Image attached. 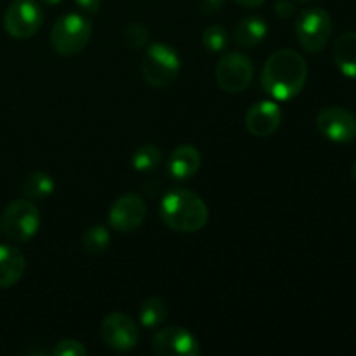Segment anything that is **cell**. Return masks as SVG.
Segmentation results:
<instances>
[{"instance_id":"6da1fadb","label":"cell","mask_w":356,"mask_h":356,"mask_svg":"<svg viewBox=\"0 0 356 356\" xmlns=\"http://www.w3.org/2000/svg\"><path fill=\"white\" fill-rule=\"evenodd\" d=\"M308 65L294 49H280L266 59L261 83L277 101L294 99L306 86Z\"/></svg>"},{"instance_id":"7a4b0ae2","label":"cell","mask_w":356,"mask_h":356,"mask_svg":"<svg viewBox=\"0 0 356 356\" xmlns=\"http://www.w3.org/2000/svg\"><path fill=\"white\" fill-rule=\"evenodd\" d=\"M160 218L167 228L177 233H197L207 225L209 207L197 193L176 188L160 202Z\"/></svg>"},{"instance_id":"3957f363","label":"cell","mask_w":356,"mask_h":356,"mask_svg":"<svg viewBox=\"0 0 356 356\" xmlns=\"http://www.w3.org/2000/svg\"><path fill=\"white\" fill-rule=\"evenodd\" d=\"M181 72V58L170 45L156 44L148 45L141 61L143 79L155 89H165L172 86Z\"/></svg>"},{"instance_id":"277c9868","label":"cell","mask_w":356,"mask_h":356,"mask_svg":"<svg viewBox=\"0 0 356 356\" xmlns=\"http://www.w3.org/2000/svg\"><path fill=\"white\" fill-rule=\"evenodd\" d=\"M92 24L83 14L70 13L59 17L51 30V45L59 56H76L87 47Z\"/></svg>"},{"instance_id":"5b68a950","label":"cell","mask_w":356,"mask_h":356,"mask_svg":"<svg viewBox=\"0 0 356 356\" xmlns=\"http://www.w3.org/2000/svg\"><path fill=\"white\" fill-rule=\"evenodd\" d=\"M296 35L305 51L322 52L332 35V17L322 7L302 9L296 19Z\"/></svg>"},{"instance_id":"8992f818","label":"cell","mask_w":356,"mask_h":356,"mask_svg":"<svg viewBox=\"0 0 356 356\" xmlns=\"http://www.w3.org/2000/svg\"><path fill=\"white\" fill-rule=\"evenodd\" d=\"M2 232L16 243H24L33 238L40 228V211L37 205L24 198L13 200L3 211Z\"/></svg>"},{"instance_id":"52a82bcc","label":"cell","mask_w":356,"mask_h":356,"mask_svg":"<svg viewBox=\"0 0 356 356\" xmlns=\"http://www.w3.org/2000/svg\"><path fill=\"white\" fill-rule=\"evenodd\" d=\"M254 79L252 59L238 51L222 56L216 66V82L219 89L228 94H240L250 86Z\"/></svg>"},{"instance_id":"ba28073f","label":"cell","mask_w":356,"mask_h":356,"mask_svg":"<svg viewBox=\"0 0 356 356\" xmlns=\"http://www.w3.org/2000/svg\"><path fill=\"white\" fill-rule=\"evenodd\" d=\"M44 13L35 0H14L3 14V28L17 40L31 38L42 26Z\"/></svg>"},{"instance_id":"9c48e42d","label":"cell","mask_w":356,"mask_h":356,"mask_svg":"<svg viewBox=\"0 0 356 356\" xmlns=\"http://www.w3.org/2000/svg\"><path fill=\"white\" fill-rule=\"evenodd\" d=\"M316 129L332 143L346 145L356 138V115L341 106H327L316 115Z\"/></svg>"},{"instance_id":"30bf717a","label":"cell","mask_w":356,"mask_h":356,"mask_svg":"<svg viewBox=\"0 0 356 356\" xmlns=\"http://www.w3.org/2000/svg\"><path fill=\"white\" fill-rule=\"evenodd\" d=\"M152 351L156 356H198L202 350L198 339L190 330L167 327L153 336Z\"/></svg>"},{"instance_id":"8fae6325","label":"cell","mask_w":356,"mask_h":356,"mask_svg":"<svg viewBox=\"0 0 356 356\" xmlns=\"http://www.w3.org/2000/svg\"><path fill=\"white\" fill-rule=\"evenodd\" d=\"M101 339L115 351H129L138 344L139 330L134 320L125 313H110L101 322Z\"/></svg>"},{"instance_id":"7c38bea8","label":"cell","mask_w":356,"mask_h":356,"mask_svg":"<svg viewBox=\"0 0 356 356\" xmlns=\"http://www.w3.org/2000/svg\"><path fill=\"white\" fill-rule=\"evenodd\" d=\"M146 218V204L139 195L127 193L118 197L108 212V222L118 233H132Z\"/></svg>"},{"instance_id":"4fadbf2b","label":"cell","mask_w":356,"mask_h":356,"mask_svg":"<svg viewBox=\"0 0 356 356\" xmlns=\"http://www.w3.org/2000/svg\"><path fill=\"white\" fill-rule=\"evenodd\" d=\"M282 124V110L275 101H259L245 115V127L256 138L275 134Z\"/></svg>"},{"instance_id":"5bb4252c","label":"cell","mask_w":356,"mask_h":356,"mask_svg":"<svg viewBox=\"0 0 356 356\" xmlns=\"http://www.w3.org/2000/svg\"><path fill=\"white\" fill-rule=\"evenodd\" d=\"M202 165V155L193 145H181L170 153L167 160V172L174 179H190Z\"/></svg>"},{"instance_id":"9a60e30c","label":"cell","mask_w":356,"mask_h":356,"mask_svg":"<svg viewBox=\"0 0 356 356\" xmlns=\"http://www.w3.org/2000/svg\"><path fill=\"white\" fill-rule=\"evenodd\" d=\"M26 270L23 252L13 245L0 243V289H9L21 280Z\"/></svg>"},{"instance_id":"2e32d148","label":"cell","mask_w":356,"mask_h":356,"mask_svg":"<svg viewBox=\"0 0 356 356\" xmlns=\"http://www.w3.org/2000/svg\"><path fill=\"white\" fill-rule=\"evenodd\" d=\"M268 24L259 16H247L236 23L233 40L242 47H256L266 38Z\"/></svg>"},{"instance_id":"e0dca14e","label":"cell","mask_w":356,"mask_h":356,"mask_svg":"<svg viewBox=\"0 0 356 356\" xmlns=\"http://www.w3.org/2000/svg\"><path fill=\"white\" fill-rule=\"evenodd\" d=\"M334 63L341 73L356 79V31H346L334 44Z\"/></svg>"},{"instance_id":"ac0fdd59","label":"cell","mask_w":356,"mask_h":356,"mask_svg":"<svg viewBox=\"0 0 356 356\" xmlns=\"http://www.w3.org/2000/svg\"><path fill=\"white\" fill-rule=\"evenodd\" d=\"M167 315H169L167 302L162 298H156V296L146 299L141 305V309H139V320H141V325L145 329L160 327L167 320Z\"/></svg>"},{"instance_id":"d6986e66","label":"cell","mask_w":356,"mask_h":356,"mask_svg":"<svg viewBox=\"0 0 356 356\" xmlns=\"http://www.w3.org/2000/svg\"><path fill=\"white\" fill-rule=\"evenodd\" d=\"M56 183L51 177V174L42 172V170H37V172H31L24 177L23 184H21V191L26 195L28 198H45L54 191Z\"/></svg>"},{"instance_id":"ffe728a7","label":"cell","mask_w":356,"mask_h":356,"mask_svg":"<svg viewBox=\"0 0 356 356\" xmlns=\"http://www.w3.org/2000/svg\"><path fill=\"white\" fill-rule=\"evenodd\" d=\"M132 169L141 174L153 172L162 163V152L155 145H143L132 153Z\"/></svg>"},{"instance_id":"44dd1931","label":"cell","mask_w":356,"mask_h":356,"mask_svg":"<svg viewBox=\"0 0 356 356\" xmlns=\"http://www.w3.org/2000/svg\"><path fill=\"white\" fill-rule=\"evenodd\" d=\"M110 242L111 236L106 226H90V228L82 235V247L87 254H90V256L103 254L104 250L110 247Z\"/></svg>"},{"instance_id":"7402d4cb","label":"cell","mask_w":356,"mask_h":356,"mask_svg":"<svg viewBox=\"0 0 356 356\" xmlns=\"http://www.w3.org/2000/svg\"><path fill=\"white\" fill-rule=\"evenodd\" d=\"M229 42L228 31L225 30L219 24H211L209 28H205L204 35H202V44L207 49L209 52H222L226 51Z\"/></svg>"},{"instance_id":"603a6c76","label":"cell","mask_w":356,"mask_h":356,"mask_svg":"<svg viewBox=\"0 0 356 356\" xmlns=\"http://www.w3.org/2000/svg\"><path fill=\"white\" fill-rule=\"evenodd\" d=\"M149 38V30L141 23H131L124 31V40L127 44V47L134 49H143L146 44H148Z\"/></svg>"},{"instance_id":"cb8c5ba5","label":"cell","mask_w":356,"mask_h":356,"mask_svg":"<svg viewBox=\"0 0 356 356\" xmlns=\"http://www.w3.org/2000/svg\"><path fill=\"white\" fill-rule=\"evenodd\" d=\"M54 356H86L87 350L80 341L76 339H63L56 344L52 350Z\"/></svg>"},{"instance_id":"d4e9b609","label":"cell","mask_w":356,"mask_h":356,"mask_svg":"<svg viewBox=\"0 0 356 356\" xmlns=\"http://www.w3.org/2000/svg\"><path fill=\"white\" fill-rule=\"evenodd\" d=\"M198 7L204 14L207 16H214V14L221 13L222 7H225V0H200Z\"/></svg>"},{"instance_id":"484cf974","label":"cell","mask_w":356,"mask_h":356,"mask_svg":"<svg viewBox=\"0 0 356 356\" xmlns=\"http://www.w3.org/2000/svg\"><path fill=\"white\" fill-rule=\"evenodd\" d=\"M275 14L280 19H289V17H292L296 14V6L292 2H289V0H278L275 3Z\"/></svg>"},{"instance_id":"4316f807","label":"cell","mask_w":356,"mask_h":356,"mask_svg":"<svg viewBox=\"0 0 356 356\" xmlns=\"http://www.w3.org/2000/svg\"><path fill=\"white\" fill-rule=\"evenodd\" d=\"M75 3L80 10H83V13L96 14L99 13L103 0H75Z\"/></svg>"},{"instance_id":"83f0119b","label":"cell","mask_w":356,"mask_h":356,"mask_svg":"<svg viewBox=\"0 0 356 356\" xmlns=\"http://www.w3.org/2000/svg\"><path fill=\"white\" fill-rule=\"evenodd\" d=\"M233 2H236L238 6L242 7H249V9H256V7L263 6L266 0H233Z\"/></svg>"},{"instance_id":"f1b7e54d","label":"cell","mask_w":356,"mask_h":356,"mask_svg":"<svg viewBox=\"0 0 356 356\" xmlns=\"http://www.w3.org/2000/svg\"><path fill=\"white\" fill-rule=\"evenodd\" d=\"M40 2L47 3V6H58V3H61L63 0H40Z\"/></svg>"},{"instance_id":"f546056e","label":"cell","mask_w":356,"mask_h":356,"mask_svg":"<svg viewBox=\"0 0 356 356\" xmlns=\"http://www.w3.org/2000/svg\"><path fill=\"white\" fill-rule=\"evenodd\" d=\"M351 177H353V181L356 183V160L353 165H351Z\"/></svg>"},{"instance_id":"4dcf8cb0","label":"cell","mask_w":356,"mask_h":356,"mask_svg":"<svg viewBox=\"0 0 356 356\" xmlns=\"http://www.w3.org/2000/svg\"><path fill=\"white\" fill-rule=\"evenodd\" d=\"M296 2H299V3H308V2H312V0H296Z\"/></svg>"},{"instance_id":"1f68e13d","label":"cell","mask_w":356,"mask_h":356,"mask_svg":"<svg viewBox=\"0 0 356 356\" xmlns=\"http://www.w3.org/2000/svg\"><path fill=\"white\" fill-rule=\"evenodd\" d=\"M0 232H2V219H0Z\"/></svg>"}]
</instances>
